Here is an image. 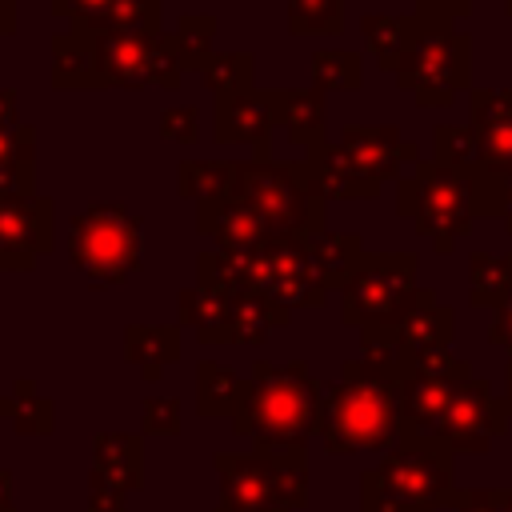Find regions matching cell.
Here are the masks:
<instances>
[{
  "label": "cell",
  "instance_id": "obj_1",
  "mask_svg": "<svg viewBox=\"0 0 512 512\" xmlns=\"http://www.w3.org/2000/svg\"><path fill=\"white\" fill-rule=\"evenodd\" d=\"M408 364L352 356L340 380L324 384L320 400V444L332 456L388 452L400 440V380Z\"/></svg>",
  "mask_w": 512,
  "mask_h": 512
},
{
  "label": "cell",
  "instance_id": "obj_2",
  "mask_svg": "<svg viewBox=\"0 0 512 512\" xmlns=\"http://www.w3.org/2000/svg\"><path fill=\"white\" fill-rule=\"evenodd\" d=\"M320 400L324 380H316L304 360H256L232 432L248 436L252 452H308V440L320 432Z\"/></svg>",
  "mask_w": 512,
  "mask_h": 512
},
{
  "label": "cell",
  "instance_id": "obj_3",
  "mask_svg": "<svg viewBox=\"0 0 512 512\" xmlns=\"http://www.w3.org/2000/svg\"><path fill=\"white\" fill-rule=\"evenodd\" d=\"M196 284L252 288L288 312L292 308H324V300L332 292L308 252V240H292V236H276L252 252L204 248V252H196Z\"/></svg>",
  "mask_w": 512,
  "mask_h": 512
},
{
  "label": "cell",
  "instance_id": "obj_4",
  "mask_svg": "<svg viewBox=\"0 0 512 512\" xmlns=\"http://www.w3.org/2000/svg\"><path fill=\"white\" fill-rule=\"evenodd\" d=\"M452 448L400 436L376 468L360 476V512H436L452 500Z\"/></svg>",
  "mask_w": 512,
  "mask_h": 512
},
{
  "label": "cell",
  "instance_id": "obj_5",
  "mask_svg": "<svg viewBox=\"0 0 512 512\" xmlns=\"http://www.w3.org/2000/svg\"><path fill=\"white\" fill-rule=\"evenodd\" d=\"M68 260L72 268L88 280V288H116L132 272H140L144 260V220L116 204V200H96L84 204L68 220Z\"/></svg>",
  "mask_w": 512,
  "mask_h": 512
},
{
  "label": "cell",
  "instance_id": "obj_6",
  "mask_svg": "<svg viewBox=\"0 0 512 512\" xmlns=\"http://www.w3.org/2000/svg\"><path fill=\"white\" fill-rule=\"evenodd\" d=\"M396 212L432 240L436 252H452L476 220V176L472 168H448L440 160H420L396 180Z\"/></svg>",
  "mask_w": 512,
  "mask_h": 512
},
{
  "label": "cell",
  "instance_id": "obj_7",
  "mask_svg": "<svg viewBox=\"0 0 512 512\" xmlns=\"http://www.w3.org/2000/svg\"><path fill=\"white\" fill-rule=\"evenodd\" d=\"M216 512H300L308 508V452H216Z\"/></svg>",
  "mask_w": 512,
  "mask_h": 512
},
{
  "label": "cell",
  "instance_id": "obj_8",
  "mask_svg": "<svg viewBox=\"0 0 512 512\" xmlns=\"http://www.w3.org/2000/svg\"><path fill=\"white\" fill-rule=\"evenodd\" d=\"M236 196L248 200L276 236L308 240L324 232V192L312 180V168L304 160L276 164V160H240Z\"/></svg>",
  "mask_w": 512,
  "mask_h": 512
},
{
  "label": "cell",
  "instance_id": "obj_9",
  "mask_svg": "<svg viewBox=\"0 0 512 512\" xmlns=\"http://www.w3.org/2000/svg\"><path fill=\"white\" fill-rule=\"evenodd\" d=\"M420 260L412 252H364L340 288V320L348 328H396L420 300Z\"/></svg>",
  "mask_w": 512,
  "mask_h": 512
},
{
  "label": "cell",
  "instance_id": "obj_10",
  "mask_svg": "<svg viewBox=\"0 0 512 512\" xmlns=\"http://www.w3.org/2000/svg\"><path fill=\"white\" fill-rule=\"evenodd\" d=\"M396 84L420 108H448L460 92L472 88V40L464 32H452V24L432 20L396 68Z\"/></svg>",
  "mask_w": 512,
  "mask_h": 512
},
{
  "label": "cell",
  "instance_id": "obj_11",
  "mask_svg": "<svg viewBox=\"0 0 512 512\" xmlns=\"http://www.w3.org/2000/svg\"><path fill=\"white\" fill-rule=\"evenodd\" d=\"M100 88H164L176 92L184 80V56L176 32H96Z\"/></svg>",
  "mask_w": 512,
  "mask_h": 512
},
{
  "label": "cell",
  "instance_id": "obj_12",
  "mask_svg": "<svg viewBox=\"0 0 512 512\" xmlns=\"http://www.w3.org/2000/svg\"><path fill=\"white\" fill-rule=\"evenodd\" d=\"M468 376H472V364L456 360L448 348L412 356L400 380V436L436 440L440 420Z\"/></svg>",
  "mask_w": 512,
  "mask_h": 512
},
{
  "label": "cell",
  "instance_id": "obj_13",
  "mask_svg": "<svg viewBox=\"0 0 512 512\" xmlns=\"http://www.w3.org/2000/svg\"><path fill=\"white\" fill-rule=\"evenodd\" d=\"M336 152L348 168V176L368 188L372 196H380L384 180H400L404 164H420V148L412 140H404L392 124H344Z\"/></svg>",
  "mask_w": 512,
  "mask_h": 512
},
{
  "label": "cell",
  "instance_id": "obj_14",
  "mask_svg": "<svg viewBox=\"0 0 512 512\" xmlns=\"http://www.w3.org/2000/svg\"><path fill=\"white\" fill-rule=\"evenodd\" d=\"M56 248L52 196H0V272H32Z\"/></svg>",
  "mask_w": 512,
  "mask_h": 512
},
{
  "label": "cell",
  "instance_id": "obj_15",
  "mask_svg": "<svg viewBox=\"0 0 512 512\" xmlns=\"http://www.w3.org/2000/svg\"><path fill=\"white\" fill-rule=\"evenodd\" d=\"M504 428H508L504 400L492 396V384L488 380L468 376L456 388V396H452V404H448V412L440 420L436 440L448 444L452 452H488L492 440L504 436Z\"/></svg>",
  "mask_w": 512,
  "mask_h": 512
},
{
  "label": "cell",
  "instance_id": "obj_16",
  "mask_svg": "<svg viewBox=\"0 0 512 512\" xmlns=\"http://www.w3.org/2000/svg\"><path fill=\"white\" fill-rule=\"evenodd\" d=\"M456 332V312L436 300V292H420L416 308L396 324V328H364L360 348H388L400 356H420V352H444Z\"/></svg>",
  "mask_w": 512,
  "mask_h": 512
},
{
  "label": "cell",
  "instance_id": "obj_17",
  "mask_svg": "<svg viewBox=\"0 0 512 512\" xmlns=\"http://www.w3.org/2000/svg\"><path fill=\"white\" fill-rule=\"evenodd\" d=\"M272 104L264 88L232 92V96H212V136L216 144H248L256 156L252 160H272Z\"/></svg>",
  "mask_w": 512,
  "mask_h": 512
},
{
  "label": "cell",
  "instance_id": "obj_18",
  "mask_svg": "<svg viewBox=\"0 0 512 512\" xmlns=\"http://www.w3.org/2000/svg\"><path fill=\"white\" fill-rule=\"evenodd\" d=\"M196 232L204 240H212L220 252H252L260 244L276 240L268 220L248 200H240L236 192L220 196V200H200L196 204Z\"/></svg>",
  "mask_w": 512,
  "mask_h": 512
},
{
  "label": "cell",
  "instance_id": "obj_19",
  "mask_svg": "<svg viewBox=\"0 0 512 512\" xmlns=\"http://www.w3.org/2000/svg\"><path fill=\"white\" fill-rule=\"evenodd\" d=\"M468 128L480 148V168L512 176V88H472Z\"/></svg>",
  "mask_w": 512,
  "mask_h": 512
},
{
  "label": "cell",
  "instance_id": "obj_20",
  "mask_svg": "<svg viewBox=\"0 0 512 512\" xmlns=\"http://www.w3.org/2000/svg\"><path fill=\"white\" fill-rule=\"evenodd\" d=\"M264 92H268L276 128H284L292 144H300L304 152H312V148H320L328 140L324 136L328 96L320 88H264Z\"/></svg>",
  "mask_w": 512,
  "mask_h": 512
},
{
  "label": "cell",
  "instance_id": "obj_21",
  "mask_svg": "<svg viewBox=\"0 0 512 512\" xmlns=\"http://www.w3.org/2000/svg\"><path fill=\"white\" fill-rule=\"evenodd\" d=\"M428 16L412 12V16H384V12H364L360 16V36L376 60L380 72H392L404 64V56L416 48V40L428 32Z\"/></svg>",
  "mask_w": 512,
  "mask_h": 512
},
{
  "label": "cell",
  "instance_id": "obj_22",
  "mask_svg": "<svg viewBox=\"0 0 512 512\" xmlns=\"http://www.w3.org/2000/svg\"><path fill=\"white\" fill-rule=\"evenodd\" d=\"M232 296H236V288L192 284V288H184L176 296V324L180 328H192L200 344H228Z\"/></svg>",
  "mask_w": 512,
  "mask_h": 512
},
{
  "label": "cell",
  "instance_id": "obj_23",
  "mask_svg": "<svg viewBox=\"0 0 512 512\" xmlns=\"http://www.w3.org/2000/svg\"><path fill=\"white\" fill-rule=\"evenodd\" d=\"M88 476H100V480L116 484L120 492H140L144 488V436H136V432H96Z\"/></svg>",
  "mask_w": 512,
  "mask_h": 512
},
{
  "label": "cell",
  "instance_id": "obj_24",
  "mask_svg": "<svg viewBox=\"0 0 512 512\" xmlns=\"http://www.w3.org/2000/svg\"><path fill=\"white\" fill-rule=\"evenodd\" d=\"M52 88L56 92H96L100 88V56L88 32H56L52 36Z\"/></svg>",
  "mask_w": 512,
  "mask_h": 512
},
{
  "label": "cell",
  "instance_id": "obj_25",
  "mask_svg": "<svg viewBox=\"0 0 512 512\" xmlns=\"http://www.w3.org/2000/svg\"><path fill=\"white\" fill-rule=\"evenodd\" d=\"M184 356L180 324H128L124 328V360L140 368V376L152 384L164 376L168 364Z\"/></svg>",
  "mask_w": 512,
  "mask_h": 512
},
{
  "label": "cell",
  "instance_id": "obj_26",
  "mask_svg": "<svg viewBox=\"0 0 512 512\" xmlns=\"http://www.w3.org/2000/svg\"><path fill=\"white\" fill-rule=\"evenodd\" d=\"M292 320L288 308L272 304L268 296L252 292V288H236L232 296V320H228V344H248L260 348L268 340L272 328H284Z\"/></svg>",
  "mask_w": 512,
  "mask_h": 512
},
{
  "label": "cell",
  "instance_id": "obj_27",
  "mask_svg": "<svg viewBox=\"0 0 512 512\" xmlns=\"http://www.w3.org/2000/svg\"><path fill=\"white\" fill-rule=\"evenodd\" d=\"M244 384L248 376H240L236 368L220 364V360H200L196 364V416L200 420H232L240 400H244Z\"/></svg>",
  "mask_w": 512,
  "mask_h": 512
},
{
  "label": "cell",
  "instance_id": "obj_28",
  "mask_svg": "<svg viewBox=\"0 0 512 512\" xmlns=\"http://www.w3.org/2000/svg\"><path fill=\"white\" fill-rule=\"evenodd\" d=\"M36 192V124L0 132V196Z\"/></svg>",
  "mask_w": 512,
  "mask_h": 512
},
{
  "label": "cell",
  "instance_id": "obj_29",
  "mask_svg": "<svg viewBox=\"0 0 512 512\" xmlns=\"http://www.w3.org/2000/svg\"><path fill=\"white\" fill-rule=\"evenodd\" d=\"M0 416L16 428V436H52L56 404L36 392V380H12V396H0Z\"/></svg>",
  "mask_w": 512,
  "mask_h": 512
},
{
  "label": "cell",
  "instance_id": "obj_30",
  "mask_svg": "<svg viewBox=\"0 0 512 512\" xmlns=\"http://www.w3.org/2000/svg\"><path fill=\"white\" fill-rule=\"evenodd\" d=\"M308 252H312V260H316L324 284L340 292L344 280L352 276L356 260L364 256V240H360V232H332V228H324V232L308 236Z\"/></svg>",
  "mask_w": 512,
  "mask_h": 512
},
{
  "label": "cell",
  "instance_id": "obj_31",
  "mask_svg": "<svg viewBox=\"0 0 512 512\" xmlns=\"http://www.w3.org/2000/svg\"><path fill=\"white\" fill-rule=\"evenodd\" d=\"M236 176L240 164L232 160H180L176 168V192L184 200H220L236 192Z\"/></svg>",
  "mask_w": 512,
  "mask_h": 512
},
{
  "label": "cell",
  "instance_id": "obj_32",
  "mask_svg": "<svg viewBox=\"0 0 512 512\" xmlns=\"http://www.w3.org/2000/svg\"><path fill=\"white\" fill-rule=\"evenodd\" d=\"M468 300L472 308H500L512 296V252L492 256V252H472L468 256Z\"/></svg>",
  "mask_w": 512,
  "mask_h": 512
},
{
  "label": "cell",
  "instance_id": "obj_33",
  "mask_svg": "<svg viewBox=\"0 0 512 512\" xmlns=\"http://www.w3.org/2000/svg\"><path fill=\"white\" fill-rule=\"evenodd\" d=\"M364 84V56L348 48L312 52V88L320 92H356Z\"/></svg>",
  "mask_w": 512,
  "mask_h": 512
},
{
  "label": "cell",
  "instance_id": "obj_34",
  "mask_svg": "<svg viewBox=\"0 0 512 512\" xmlns=\"http://www.w3.org/2000/svg\"><path fill=\"white\" fill-rule=\"evenodd\" d=\"M200 80L212 96H232L252 88V52H212L200 68Z\"/></svg>",
  "mask_w": 512,
  "mask_h": 512
},
{
  "label": "cell",
  "instance_id": "obj_35",
  "mask_svg": "<svg viewBox=\"0 0 512 512\" xmlns=\"http://www.w3.org/2000/svg\"><path fill=\"white\" fill-rule=\"evenodd\" d=\"M344 28V0H288L292 36H336Z\"/></svg>",
  "mask_w": 512,
  "mask_h": 512
},
{
  "label": "cell",
  "instance_id": "obj_36",
  "mask_svg": "<svg viewBox=\"0 0 512 512\" xmlns=\"http://www.w3.org/2000/svg\"><path fill=\"white\" fill-rule=\"evenodd\" d=\"M220 20L212 12H184L176 20V44L184 56V72H200L204 60L212 56V36H216Z\"/></svg>",
  "mask_w": 512,
  "mask_h": 512
},
{
  "label": "cell",
  "instance_id": "obj_37",
  "mask_svg": "<svg viewBox=\"0 0 512 512\" xmlns=\"http://www.w3.org/2000/svg\"><path fill=\"white\" fill-rule=\"evenodd\" d=\"M160 20H164V0H116L96 32H160Z\"/></svg>",
  "mask_w": 512,
  "mask_h": 512
},
{
  "label": "cell",
  "instance_id": "obj_38",
  "mask_svg": "<svg viewBox=\"0 0 512 512\" xmlns=\"http://www.w3.org/2000/svg\"><path fill=\"white\" fill-rule=\"evenodd\" d=\"M436 160L448 168H480V148L468 124H440L436 128Z\"/></svg>",
  "mask_w": 512,
  "mask_h": 512
},
{
  "label": "cell",
  "instance_id": "obj_39",
  "mask_svg": "<svg viewBox=\"0 0 512 512\" xmlns=\"http://www.w3.org/2000/svg\"><path fill=\"white\" fill-rule=\"evenodd\" d=\"M144 436H180V400L176 396H148L140 408Z\"/></svg>",
  "mask_w": 512,
  "mask_h": 512
},
{
  "label": "cell",
  "instance_id": "obj_40",
  "mask_svg": "<svg viewBox=\"0 0 512 512\" xmlns=\"http://www.w3.org/2000/svg\"><path fill=\"white\" fill-rule=\"evenodd\" d=\"M116 0H52V16H68L72 32H96Z\"/></svg>",
  "mask_w": 512,
  "mask_h": 512
},
{
  "label": "cell",
  "instance_id": "obj_41",
  "mask_svg": "<svg viewBox=\"0 0 512 512\" xmlns=\"http://www.w3.org/2000/svg\"><path fill=\"white\" fill-rule=\"evenodd\" d=\"M160 136L172 144H196L200 140V112L196 104H172L160 112Z\"/></svg>",
  "mask_w": 512,
  "mask_h": 512
},
{
  "label": "cell",
  "instance_id": "obj_42",
  "mask_svg": "<svg viewBox=\"0 0 512 512\" xmlns=\"http://www.w3.org/2000/svg\"><path fill=\"white\" fill-rule=\"evenodd\" d=\"M444 508L448 512H512V488H504V492H484V488L452 492V500Z\"/></svg>",
  "mask_w": 512,
  "mask_h": 512
},
{
  "label": "cell",
  "instance_id": "obj_43",
  "mask_svg": "<svg viewBox=\"0 0 512 512\" xmlns=\"http://www.w3.org/2000/svg\"><path fill=\"white\" fill-rule=\"evenodd\" d=\"M124 496L116 484L100 480V476H88V508L84 512H124Z\"/></svg>",
  "mask_w": 512,
  "mask_h": 512
},
{
  "label": "cell",
  "instance_id": "obj_44",
  "mask_svg": "<svg viewBox=\"0 0 512 512\" xmlns=\"http://www.w3.org/2000/svg\"><path fill=\"white\" fill-rule=\"evenodd\" d=\"M416 12L428 16V20L452 24V20H460V16L472 12V0H416Z\"/></svg>",
  "mask_w": 512,
  "mask_h": 512
},
{
  "label": "cell",
  "instance_id": "obj_45",
  "mask_svg": "<svg viewBox=\"0 0 512 512\" xmlns=\"http://www.w3.org/2000/svg\"><path fill=\"white\" fill-rule=\"evenodd\" d=\"M488 340L512 356V296L496 308V320H492V328H488Z\"/></svg>",
  "mask_w": 512,
  "mask_h": 512
},
{
  "label": "cell",
  "instance_id": "obj_46",
  "mask_svg": "<svg viewBox=\"0 0 512 512\" xmlns=\"http://www.w3.org/2000/svg\"><path fill=\"white\" fill-rule=\"evenodd\" d=\"M20 120H16V88L12 84H0V132H12Z\"/></svg>",
  "mask_w": 512,
  "mask_h": 512
},
{
  "label": "cell",
  "instance_id": "obj_47",
  "mask_svg": "<svg viewBox=\"0 0 512 512\" xmlns=\"http://www.w3.org/2000/svg\"><path fill=\"white\" fill-rule=\"evenodd\" d=\"M20 24V12H16V0H0V36H12Z\"/></svg>",
  "mask_w": 512,
  "mask_h": 512
},
{
  "label": "cell",
  "instance_id": "obj_48",
  "mask_svg": "<svg viewBox=\"0 0 512 512\" xmlns=\"http://www.w3.org/2000/svg\"><path fill=\"white\" fill-rule=\"evenodd\" d=\"M0 512H16V504H12V472L8 468H0Z\"/></svg>",
  "mask_w": 512,
  "mask_h": 512
},
{
  "label": "cell",
  "instance_id": "obj_49",
  "mask_svg": "<svg viewBox=\"0 0 512 512\" xmlns=\"http://www.w3.org/2000/svg\"><path fill=\"white\" fill-rule=\"evenodd\" d=\"M504 408H508V416H512V364H508V372H504Z\"/></svg>",
  "mask_w": 512,
  "mask_h": 512
},
{
  "label": "cell",
  "instance_id": "obj_50",
  "mask_svg": "<svg viewBox=\"0 0 512 512\" xmlns=\"http://www.w3.org/2000/svg\"><path fill=\"white\" fill-rule=\"evenodd\" d=\"M504 232L512 236V176H508V212H504Z\"/></svg>",
  "mask_w": 512,
  "mask_h": 512
},
{
  "label": "cell",
  "instance_id": "obj_51",
  "mask_svg": "<svg viewBox=\"0 0 512 512\" xmlns=\"http://www.w3.org/2000/svg\"><path fill=\"white\" fill-rule=\"evenodd\" d=\"M504 12H508V16H512V0H504Z\"/></svg>",
  "mask_w": 512,
  "mask_h": 512
}]
</instances>
